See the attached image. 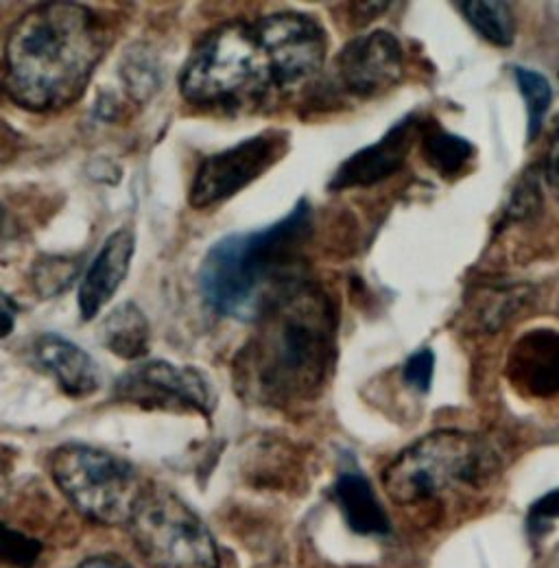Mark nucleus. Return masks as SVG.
<instances>
[{
    "label": "nucleus",
    "instance_id": "f257e3e1",
    "mask_svg": "<svg viewBox=\"0 0 559 568\" xmlns=\"http://www.w3.org/2000/svg\"><path fill=\"white\" fill-rule=\"evenodd\" d=\"M105 51L108 29L92 9L38 4L9 33L4 90L24 110H64L83 94Z\"/></svg>",
    "mask_w": 559,
    "mask_h": 568
},
{
    "label": "nucleus",
    "instance_id": "f03ea898",
    "mask_svg": "<svg viewBox=\"0 0 559 568\" xmlns=\"http://www.w3.org/2000/svg\"><path fill=\"white\" fill-rule=\"evenodd\" d=\"M236 361L238 387L256 403L284 407L315 396L335 361L337 313L317 284H297L261 320Z\"/></svg>",
    "mask_w": 559,
    "mask_h": 568
},
{
    "label": "nucleus",
    "instance_id": "7ed1b4c3",
    "mask_svg": "<svg viewBox=\"0 0 559 568\" xmlns=\"http://www.w3.org/2000/svg\"><path fill=\"white\" fill-rule=\"evenodd\" d=\"M313 234V209L299 200L276 223L216 241L206 254L200 284L210 306L225 317L258 322L306 281L302 252Z\"/></svg>",
    "mask_w": 559,
    "mask_h": 568
},
{
    "label": "nucleus",
    "instance_id": "20e7f679",
    "mask_svg": "<svg viewBox=\"0 0 559 568\" xmlns=\"http://www.w3.org/2000/svg\"><path fill=\"white\" fill-rule=\"evenodd\" d=\"M182 97L202 108H245L280 92L272 55L254 22H225L195 47L180 77Z\"/></svg>",
    "mask_w": 559,
    "mask_h": 568
},
{
    "label": "nucleus",
    "instance_id": "39448f33",
    "mask_svg": "<svg viewBox=\"0 0 559 568\" xmlns=\"http://www.w3.org/2000/svg\"><path fill=\"white\" fill-rule=\"evenodd\" d=\"M494 468V453L479 435L444 428L405 448L383 473V484L396 505H418L479 486Z\"/></svg>",
    "mask_w": 559,
    "mask_h": 568
},
{
    "label": "nucleus",
    "instance_id": "423d86ee",
    "mask_svg": "<svg viewBox=\"0 0 559 568\" xmlns=\"http://www.w3.org/2000/svg\"><path fill=\"white\" fill-rule=\"evenodd\" d=\"M51 475L79 514L110 527L130 525L146 493L130 462L85 444L58 448Z\"/></svg>",
    "mask_w": 559,
    "mask_h": 568
},
{
    "label": "nucleus",
    "instance_id": "0eeeda50",
    "mask_svg": "<svg viewBox=\"0 0 559 568\" xmlns=\"http://www.w3.org/2000/svg\"><path fill=\"white\" fill-rule=\"evenodd\" d=\"M130 529L153 568H218V549L206 523L171 493H144Z\"/></svg>",
    "mask_w": 559,
    "mask_h": 568
},
{
    "label": "nucleus",
    "instance_id": "6e6552de",
    "mask_svg": "<svg viewBox=\"0 0 559 568\" xmlns=\"http://www.w3.org/2000/svg\"><path fill=\"white\" fill-rule=\"evenodd\" d=\"M286 153L288 134L280 130L261 132L225 151L212 153L202 162L193 180L189 197L191 206L210 209L234 197L276 166Z\"/></svg>",
    "mask_w": 559,
    "mask_h": 568
},
{
    "label": "nucleus",
    "instance_id": "1a4fd4ad",
    "mask_svg": "<svg viewBox=\"0 0 559 568\" xmlns=\"http://www.w3.org/2000/svg\"><path fill=\"white\" fill-rule=\"evenodd\" d=\"M254 24L272 55L280 92L295 90L322 71L328 38L315 18L299 11H276Z\"/></svg>",
    "mask_w": 559,
    "mask_h": 568
},
{
    "label": "nucleus",
    "instance_id": "9d476101",
    "mask_svg": "<svg viewBox=\"0 0 559 568\" xmlns=\"http://www.w3.org/2000/svg\"><path fill=\"white\" fill-rule=\"evenodd\" d=\"M125 400L151 409H191L209 416L214 392L206 376L193 367H177L169 361H144L132 367L116 387Z\"/></svg>",
    "mask_w": 559,
    "mask_h": 568
},
{
    "label": "nucleus",
    "instance_id": "9b49d317",
    "mask_svg": "<svg viewBox=\"0 0 559 568\" xmlns=\"http://www.w3.org/2000/svg\"><path fill=\"white\" fill-rule=\"evenodd\" d=\"M335 67L337 79L348 94L372 99L403 79L405 55L398 38L378 29L349 40L337 55Z\"/></svg>",
    "mask_w": 559,
    "mask_h": 568
},
{
    "label": "nucleus",
    "instance_id": "f8f14e48",
    "mask_svg": "<svg viewBox=\"0 0 559 568\" xmlns=\"http://www.w3.org/2000/svg\"><path fill=\"white\" fill-rule=\"evenodd\" d=\"M419 125L421 121L414 114L398 121L380 141L349 155L333 175L328 189L331 191L367 189L398 173L407 162L414 142L418 139Z\"/></svg>",
    "mask_w": 559,
    "mask_h": 568
},
{
    "label": "nucleus",
    "instance_id": "ddd939ff",
    "mask_svg": "<svg viewBox=\"0 0 559 568\" xmlns=\"http://www.w3.org/2000/svg\"><path fill=\"white\" fill-rule=\"evenodd\" d=\"M509 383L533 398L559 396V331L536 328L520 337L507 358Z\"/></svg>",
    "mask_w": 559,
    "mask_h": 568
},
{
    "label": "nucleus",
    "instance_id": "4468645a",
    "mask_svg": "<svg viewBox=\"0 0 559 568\" xmlns=\"http://www.w3.org/2000/svg\"><path fill=\"white\" fill-rule=\"evenodd\" d=\"M136 250V234L121 227L108 236L79 286V313L83 322L94 320L125 283Z\"/></svg>",
    "mask_w": 559,
    "mask_h": 568
},
{
    "label": "nucleus",
    "instance_id": "2eb2a0df",
    "mask_svg": "<svg viewBox=\"0 0 559 568\" xmlns=\"http://www.w3.org/2000/svg\"><path fill=\"white\" fill-rule=\"evenodd\" d=\"M33 355L70 398H85L101 385V372L92 356L60 335H40L33 344Z\"/></svg>",
    "mask_w": 559,
    "mask_h": 568
},
{
    "label": "nucleus",
    "instance_id": "dca6fc26",
    "mask_svg": "<svg viewBox=\"0 0 559 568\" xmlns=\"http://www.w3.org/2000/svg\"><path fill=\"white\" fill-rule=\"evenodd\" d=\"M335 498L352 531L360 536H383L389 531L387 514L360 473H344L337 479Z\"/></svg>",
    "mask_w": 559,
    "mask_h": 568
},
{
    "label": "nucleus",
    "instance_id": "f3484780",
    "mask_svg": "<svg viewBox=\"0 0 559 568\" xmlns=\"http://www.w3.org/2000/svg\"><path fill=\"white\" fill-rule=\"evenodd\" d=\"M151 326L134 302L119 304L101 324V344L125 361H139L149 353Z\"/></svg>",
    "mask_w": 559,
    "mask_h": 568
},
{
    "label": "nucleus",
    "instance_id": "a211bd4d",
    "mask_svg": "<svg viewBox=\"0 0 559 568\" xmlns=\"http://www.w3.org/2000/svg\"><path fill=\"white\" fill-rule=\"evenodd\" d=\"M419 149L426 164L446 180L461 173L475 158L472 142L444 130L435 121H426L419 125Z\"/></svg>",
    "mask_w": 559,
    "mask_h": 568
},
{
    "label": "nucleus",
    "instance_id": "6ab92c4d",
    "mask_svg": "<svg viewBox=\"0 0 559 568\" xmlns=\"http://www.w3.org/2000/svg\"><path fill=\"white\" fill-rule=\"evenodd\" d=\"M464 18L472 24V29L486 38L489 44L509 49L516 40V18L511 7L500 0H468L457 2Z\"/></svg>",
    "mask_w": 559,
    "mask_h": 568
},
{
    "label": "nucleus",
    "instance_id": "aec40b11",
    "mask_svg": "<svg viewBox=\"0 0 559 568\" xmlns=\"http://www.w3.org/2000/svg\"><path fill=\"white\" fill-rule=\"evenodd\" d=\"M514 77H516L518 90H520V94L525 99V105H527L529 141H533L540 134V130L545 125V119L549 114V108L553 103V88H551V83L545 74L525 69V67H516Z\"/></svg>",
    "mask_w": 559,
    "mask_h": 568
},
{
    "label": "nucleus",
    "instance_id": "412c9836",
    "mask_svg": "<svg viewBox=\"0 0 559 568\" xmlns=\"http://www.w3.org/2000/svg\"><path fill=\"white\" fill-rule=\"evenodd\" d=\"M79 265L70 258L62 256H42L35 267H33V286L42 297H53L60 295L62 291L69 288L70 283L77 276Z\"/></svg>",
    "mask_w": 559,
    "mask_h": 568
},
{
    "label": "nucleus",
    "instance_id": "4be33fe9",
    "mask_svg": "<svg viewBox=\"0 0 559 568\" xmlns=\"http://www.w3.org/2000/svg\"><path fill=\"white\" fill-rule=\"evenodd\" d=\"M42 554V545L16 529L0 525V562L13 567L31 568Z\"/></svg>",
    "mask_w": 559,
    "mask_h": 568
},
{
    "label": "nucleus",
    "instance_id": "5701e85b",
    "mask_svg": "<svg viewBox=\"0 0 559 568\" xmlns=\"http://www.w3.org/2000/svg\"><path fill=\"white\" fill-rule=\"evenodd\" d=\"M542 209V195H540V182H538V173L533 169H529L520 184L514 189L511 200L507 204V219L511 221H525L540 213Z\"/></svg>",
    "mask_w": 559,
    "mask_h": 568
},
{
    "label": "nucleus",
    "instance_id": "b1692460",
    "mask_svg": "<svg viewBox=\"0 0 559 568\" xmlns=\"http://www.w3.org/2000/svg\"><path fill=\"white\" fill-rule=\"evenodd\" d=\"M433 372H435V355L430 348H421L407 358L403 367V378L411 389L426 394L433 383Z\"/></svg>",
    "mask_w": 559,
    "mask_h": 568
},
{
    "label": "nucleus",
    "instance_id": "393cba45",
    "mask_svg": "<svg viewBox=\"0 0 559 568\" xmlns=\"http://www.w3.org/2000/svg\"><path fill=\"white\" fill-rule=\"evenodd\" d=\"M559 518V488L545 495L542 498H538L533 503V507L529 509V518H527V525H529V531L531 534H542L547 531L556 520Z\"/></svg>",
    "mask_w": 559,
    "mask_h": 568
},
{
    "label": "nucleus",
    "instance_id": "a878e982",
    "mask_svg": "<svg viewBox=\"0 0 559 568\" xmlns=\"http://www.w3.org/2000/svg\"><path fill=\"white\" fill-rule=\"evenodd\" d=\"M545 178H547V184L551 186V191L556 193V197L559 200V121L556 130H553L551 142H549V149H547Z\"/></svg>",
    "mask_w": 559,
    "mask_h": 568
},
{
    "label": "nucleus",
    "instance_id": "bb28decb",
    "mask_svg": "<svg viewBox=\"0 0 559 568\" xmlns=\"http://www.w3.org/2000/svg\"><path fill=\"white\" fill-rule=\"evenodd\" d=\"M18 320V304L4 291H0V339L9 337L16 328Z\"/></svg>",
    "mask_w": 559,
    "mask_h": 568
},
{
    "label": "nucleus",
    "instance_id": "cd10ccee",
    "mask_svg": "<svg viewBox=\"0 0 559 568\" xmlns=\"http://www.w3.org/2000/svg\"><path fill=\"white\" fill-rule=\"evenodd\" d=\"M74 568H132L125 560L121 558H114V556H96V558H90L85 562H81L79 567Z\"/></svg>",
    "mask_w": 559,
    "mask_h": 568
},
{
    "label": "nucleus",
    "instance_id": "c85d7f7f",
    "mask_svg": "<svg viewBox=\"0 0 559 568\" xmlns=\"http://www.w3.org/2000/svg\"><path fill=\"white\" fill-rule=\"evenodd\" d=\"M2 221H4V213H2V206H0V234H2Z\"/></svg>",
    "mask_w": 559,
    "mask_h": 568
}]
</instances>
